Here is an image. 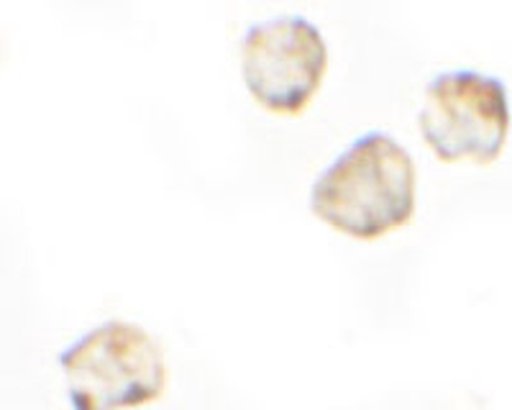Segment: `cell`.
Listing matches in <instances>:
<instances>
[{"label": "cell", "mask_w": 512, "mask_h": 410, "mask_svg": "<svg viewBox=\"0 0 512 410\" xmlns=\"http://www.w3.org/2000/svg\"><path fill=\"white\" fill-rule=\"evenodd\" d=\"M310 208L331 229L379 239L415 211V162L390 134L369 131L351 141L315 180Z\"/></svg>", "instance_id": "obj_1"}, {"label": "cell", "mask_w": 512, "mask_h": 410, "mask_svg": "<svg viewBox=\"0 0 512 410\" xmlns=\"http://www.w3.org/2000/svg\"><path fill=\"white\" fill-rule=\"evenodd\" d=\"M75 410L141 408L164 395L162 346L144 328L105 321L59 354Z\"/></svg>", "instance_id": "obj_2"}, {"label": "cell", "mask_w": 512, "mask_h": 410, "mask_svg": "<svg viewBox=\"0 0 512 410\" xmlns=\"http://www.w3.org/2000/svg\"><path fill=\"white\" fill-rule=\"evenodd\" d=\"M420 134L441 162L492 164L510 131V100L500 77L477 70L441 72L425 88Z\"/></svg>", "instance_id": "obj_3"}, {"label": "cell", "mask_w": 512, "mask_h": 410, "mask_svg": "<svg viewBox=\"0 0 512 410\" xmlns=\"http://www.w3.org/2000/svg\"><path fill=\"white\" fill-rule=\"evenodd\" d=\"M326 65V41L303 16L254 24L241 39V75L251 98L269 113H303L323 82Z\"/></svg>", "instance_id": "obj_4"}]
</instances>
